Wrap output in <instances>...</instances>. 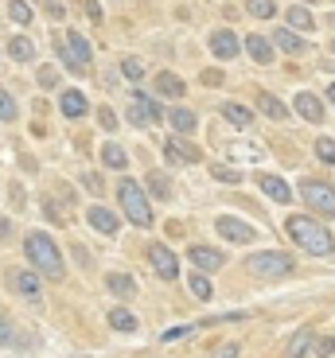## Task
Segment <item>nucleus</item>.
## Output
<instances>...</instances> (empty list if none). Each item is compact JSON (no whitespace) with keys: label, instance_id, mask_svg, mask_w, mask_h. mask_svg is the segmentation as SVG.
<instances>
[{"label":"nucleus","instance_id":"1","mask_svg":"<svg viewBox=\"0 0 335 358\" xmlns=\"http://www.w3.org/2000/svg\"><path fill=\"white\" fill-rule=\"evenodd\" d=\"M285 230H289V238H292V242H297L304 253H312V257H327V253L335 250L332 234H327L324 226L316 222V218H308V215H289Z\"/></svg>","mask_w":335,"mask_h":358},{"label":"nucleus","instance_id":"2","mask_svg":"<svg viewBox=\"0 0 335 358\" xmlns=\"http://www.w3.org/2000/svg\"><path fill=\"white\" fill-rule=\"evenodd\" d=\"M24 250H27V261L36 268H43L47 277H63V257H59V250H55V242L47 238L43 230H31L24 238Z\"/></svg>","mask_w":335,"mask_h":358},{"label":"nucleus","instance_id":"3","mask_svg":"<svg viewBox=\"0 0 335 358\" xmlns=\"http://www.w3.org/2000/svg\"><path fill=\"white\" fill-rule=\"evenodd\" d=\"M117 199H121V206H125V215H129V222L133 226H152V206H148V199H145V191L136 187L133 179H125L117 187Z\"/></svg>","mask_w":335,"mask_h":358},{"label":"nucleus","instance_id":"4","mask_svg":"<svg viewBox=\"0 0 335 358\" xmlns=\"http://www.w3.org/2000/svg\"><path fill=\"white\" fill-rule=\"evenodd\" d=\"M300 195H304V203H308L316 215L335 218V187H327L320 179H304V183H300Z\"/></svg>","mask_w":335,"mask_h":358},{"label":"nucleus","instance_id":"5","mask_svg":"<svg viewBox=\"0 0 335 358\" xmlns=\"http://www.w3.org/2000/svg\"><path fill=\"white\" fill-rule=\"evenodd\" d=\"M250 268H254V273H262V277H289L297 265H292L289 253L265 250V253H254V257H250Z\"/></svg>","mask_w":335,"mask_h":358},{"label":"nucleus","instance_id":"6","mask_svg":"<svg viewBox=\"0 0 335 358\" xmlns=\"http://www.w3.org/2000/svg\"><path fill=\"white\" fill-rule=\"evenodd\" d=\"M148 261H152V268H156V277H164V280H176L180 277V261H176V253L168 250V245H148Z\"/></svg>","mask_w":335,"mask_h":358},{"label":"nucleus","instance_id":"7","mask_svg":"<svg viewBox=\"0 0 335 358\" xmlns=\"http://www.w3.org/2000/svg\"><path fill=\"white\" fill-rule=\"evenodd\" d=\"M8 285H12V292H20L24 300H39V296H43V280H39L36 268H16L8 277Z\"/></svg>","mask_w":335,"mask_h":358},{"label":"nucleus","instance_id":"8","mask_svg":"<svg viewBox=\"0 0 335 358\" xmlns=\"http://www.w3.org/2000/svg\"><path fill=\"white\" fill-rule=\"evenodd\" d=\"M215 230L222 234V238H230V242H238V245H245V242H254V238H257L254 226L242 222V218H230V215H227V218H218Z\"/></svg>","mask_w":335,"mask_h":358},{"label":"nucleus","instance_id":"9","mask_svg":"<svg viewBox=\"0 0 335 358\" xmlns=\"http://www.w3.org/2000/svg\"><path fill=\"white\" fill-rule=\"evenodd\" d=\"M129 121H133V125H156V121H160V106H156V101H148L145 94H133Z\"/></svg>","mask_w":335,"mask_h":358},{"label":"nucleus","instance_id":"10","mask_svg":"<svg viewBox=\"0 0 335 358\" xmlns=\"http://www.w3.org/2000/svg\"><path fill=\"white\" fill-rule=\"evenodd\" d=\"M164 156H168V164H195L199 160V148L187 144L183 136H172V141L164 144Z\"/></svg>","mask_w":335,"mask_h":358},{"label":"nucleus","instance_id":"11","mask_svg":"<svg viewBox=\"0 0 335 358\" xmlns=\"http://www.w3.org/2000/svg\"><path fill=\"white\" fill-rule=\"evenodd\" d=\"M187 257H191V265L199 268V273H215V268H222V253L211 250V245H191Z\"/></svg>","mask_w":335,"mask_h":358},{"label":"nucleus","instance_id":"12","mask_svg":"<svg viewBox=\"0 0 335 358\" xmlns=\"http://www.w3.org/2000/svg\"><path fill=\"white\" fill-rule=\"evenodd\" d=\"M211 55H215V59H234L238 55V36L230 27H222V31L211 36Z\"/></svg>","mask_w":335,"mask_h":358},{"label":"nucleus","instance_id":"13","mask_svg":"<svg viewBox=\"0 0 335 358\" xmlns=\"http://www.w3.org/2000/svg\"><path fill=\"white\" fill-rule=\"evenodd\" d=\"M292 109H297V113L304 117V121H324V101H320L316 94H297Z\"/></svg>","mask_w":335,"mask_h":358},{"label":"nucleus","instance_id":"14","mask_svg":"<svg viewBox=\"0 0 335 358\" xmlns=\"http://www.w3.org/2000/svg\"><path fill=\"white\" fill-rule=\"evenodd\" d=\"M90 226L98 234H109V238H113V234H117V215H113V210H106V206H90Z\"/></svg>","mask_w":335,"mask_h":358},{"label":"nucleus","instance_id":"15","mask_svg":"<svg viewBox=\"0 0 335 358\" xmlns=\"http://www.w3.org/2000/svg\"><path fill=\"white\" fill-rule=\"evenodd\" d=\"M59 109L74 121V117H82L86 109H90V101H86V94H78V90H66L63 98H59Z\"/></svg>","mask_w":335,"mask_h":358},{"label":"nucleus","instance_id":"16","mask_svg":"<svg viewBox=\"0 0 335 358\" xmlns=\"http://www.w3.org/2000/svg\"><path fill=\"white\" fill-rule=\"evenodd\" d=\"M262 191L269 199H277V203H292V187L285 183L281 176H262Z\"/></svg>","mask_w":335,"mask_h":358},{"label":"nucleus","instance_id":"17","mask_svg":"<svg viewBox=\"0 0 335 358\" xmlns=\"http://www.w3.org/2000/svg\"><path fill=\"white\" fill-rule=\"evenodd\" d=\"M66 47H71V59L86 71L90 66V43H86V36H78V31H66Z\"/></svg>","mask_w":335,"mask_h":358},{"label":"nucleus","instance_id":"18","mask_svg":"<svg viewBox=\"0 0 335 358\" xmlns=\"http://www.w3.org/2000/svg\"><path fill=\"white\" fill-rule=\"evenodd\" d=\"M273 43L281 47V51H289V55H304V51H308V43H304V39H300L292 27H281V31L273 36Z\"/></svg>","mask_w":335,"mask_h":358},{"label":"nucleus","instance_id":"19","mask_svg":"<svg viewBox=\"0 0 335 358\" xmlns=\"http://www.w3.org/2000/svg\"><path fill=\"white\" fill-rule=\"evenodd\" d=\"M245 51H250V59H254V63H262V66L273 63V43H269V39H262V36L245 39Z\"/></svg>","mask_w":335,"mask_h":358},{"label":"nucleus","instance_id":"20","mask_svg":"<svg viewBox=\"0 0 335 358\" xmlns=\"http://www.w3.org/2000/svg\"><path fill=\"white\" fill-rule=\"evenodd\" d=\"M183 90H187V86H183L172 71L156 74V94H164V98H183Z\"/></svg>","mask_w":335,"mask_h":358},{"label":"nucleus","instance_id":"21","mask_svg":"<svg viewBox=\"0 0 335 358\" xmlns=\"http://www.w3.org/2000/svg\"><path fill=\"white\" fill-rule=\"evenodd\" d=\"M257 109H262L265 117H273V121H285V117H289L285 101H281V98H273V94H257Z\"/></svg>","mask_w":335,"mask_h":358},{"label":"nucleus","instance_id":"22","mask_svg":"<svg viewBox=\"0 0 335 358\" xmlns=\"http://www.w3.org/2000/svg\"><path fill=\"white\" fill-rule=\"evenodd\" d=\"M168 121H172L176 125V133H195V125H199V117L191 113V109H172V113H168Z\"/></svg>","mask_w":335,"mask_h":358},{"label":"nucleus","instance_id":"23","mask_svg":"<svg viewBox=\"0 0 335 358\" xmlns=\"http://www.w3.org/2000/svg\"><path fill=\"white\" fill-rule=\"evenodd\" d=\"M106 288H109V292H117V296H136V280L125 277V273H109Z\"/></svg>","mask_w":335,"mask_h":358},{"label":"nucleus","instance_id":"24","mask_svg":"<svg viewBox=\"0 0 335 358\" xmlns=\"http://www.w3.org/2000/svg\"><path fill=\"white\" fill-rule=\"evenodd\" d=\"M222 117H227L230 125H238V129H245L250 121H254V113H250L245 106H238V101H227V106H222Z\"/></svg>","mask_w":335,"mask_h":358},{"label":"nucleus","instance_id":"25","mask_svg":"<svg viewBox=\"0 0 335 358\" xmlns=\"http://www.w3.org/2000/svg\"><path fill=\"white\" fill-rule=\"evenodd\" d=\"M101 160H106V168L121 171L129 164V156H125V148H117V144H101Z\"/></svg>","mask_w":335,"mask_h":358},{"label":"nucleus","instance_id":"26","mask_svg":"<svg viewBox=\"0 0 335 358\" xmlns=\"http://www.w3.org/2000/svg\"><path fill=\"white\" fill-rule=\"evenodd\" d=\"M109 327H113V331H136V315L125 312V308H113V312H109Z\"/></svg>","mask_w":335,"mask_h":358},{"label":"nucleus","instance_id":"27","mask_svg":"<svg viewBox=\"0 0 335 358\" xmlns=\"http://www.w3.org/2000/svg\"><path fill=\"white\" fill-rule=\"evenodd\" d=\"M289 27H297V31H312L316 20H312L308 8H289Z\"/></svg>","mask_w":335,"mask_h":358},{"label":"nucleus","instance_id":"28","mask_svg":"<svg viewBox=\"0 0 335 358\" xmlns=\"http://www.w3.org/2000/svg\"><path fill=\"white\" fill-rule=\"evenodd\" d=\"M308 347H312V331L304 327V331H297V339L289 343V358H304V355H308Z\"/></svg>","mask_w":335,"mask_h":358},{"label":"nucleus","instance_id":"29","mask_svg":"<svg viewBox=\"0 0 335 358\" xmlns=\"http://www.w3.org/2000/svg\"><path fill=\"white\" fill-rule=\"evenodd\" d=\"M8 20H12V24H20V27L31 24V8H27L24 0H12V4H8Z\"/></svg>","mask_w":335,"mask_h":358},{"label":"nucleus","instance_id":"30","mask_svg":"<svg viewBox=\"0 0 335 358\" xmlns=\"http://www.w3.org/2000/svg\"><path fill=\"white\" fill-rule=\"evenodd\" d=\"M8 51H12V59H16V63H27L36 47H31V39H24V36H20V39H12V47H8Z\"/></svg>","mask_w":335,"mask_h":358},{"label":"nucleus","instance_id":"31","mask_svg":"<svg viewBox=\"0 0 335 358\" xmlns=\"http://www.w3.org/2000/svg\"><path fill=\"white\" fill-rule=\"evenodd\" d=\"M245 12H250V16H257V20H269L273 12V0H245Z\"/></svg>","mask_w":335,"mask_h":358},{"label":"nucleus","instance_id":"32","mask_svg":"<svg viewBox=\"0 0 335 358\" xmlns=\"http://www.w3.org/2000/svg\"><path fill=\"white\" fill-rule=\"evenodd\" d=\"M121 74L133 78V82H141L145 78V63H141V59H121Z\"/></svg>","mask_w":335,"mask_h":358},{"label":"nucleus","instance_id":"33","mask_svg":"<svg viewBox=\"0 0 335 358\" xmlns=\"http://www.w3.org/2000/svg\"><path fill=\"white\" fill-rule=\"evenodd\" d=\"M191 331H199V327H191V323H183V327H168V331L160 335V343H180V339H187Z\"/></svg>","mask_w":335,"mask_h":358},{"label":"nucleus","instance_id":"34","mask_svg":"<svg viewBox=\"0 0 335 358\" xmlns=\"http://www.w3.org/2000/svg\"><path fill=\"white\" fill-rule=\"evenodd\" d=\"M191 292L199 296V300H211V280H207V273H195V277H191Z\"/></svg>","mask_w":335,"mask_h":358},{"label":"nucleus","instance_id":"35","mask_svg":"<svg viewBox=\"0 0 335 358\" xmlns=\"http://www.w3.org/2000/svg\"><path fill=\"white\" fill-rule=\"evenodd\" d=\"M12 117H16V98L8 90H0V121H12Z\"/></svg>","mask_w":335,"mask_h":358},{"label":"nucleus","instance_id":"36","mask_svg":"<svg viewBox=\"0 0 335 358\" xmlns=\"http://www.w3.org/2000/svg\"><path fill=\"white\" fill-rule=\"evenodd\" d=\"M316 156L324 164H335V141H327V136H320L316 141Z\"/></svg>","mask_w":335,"mask_h":358},{"label":"nucleus","instance_id":"37","mask_svg":"<svg viewBox=\"0 0 335 358\" xmlns=\"http://www.w3.org/2000/svg\"><path fill=\"white\" fill-rule=\"evenodd\" d=\"M36 82L43 90H51V86H59V71L55 66H39V74H36Z\"/></svg>","mask_w":335,"mask_h":358},{"label":"nucleus","instance_id":"38","mask_svg":"<svg viewBox=\"0 0 335 358\" xmlns=\"http://www.w3.org/2000/svg\"><path fill=\"white\" fill-rule=\"evenodd\" d=\"M211 176H215L218 183H238V179H242L234 168H222V164H215V168H211Z\"/></svg>","mask_w":335,"mask_h":358},{"label":"nucleus","instance_id":"39","mask_svg":"<svg viewBox=\"0 0 335 358\" xmlns=\"http://www.w3.org/2000/svg\"><path fill=\"white\" fill-rule=\"evenodd\" d=\"M148 191H152L156 199H168V191H172V187H168V179H164V176H148Z\"/></svg>","mask_w":335,"mask_h":358},{"label":"nucleus","instance_id":"40","mask_svg":"<svg viewBox=\"0 0 335 358\" xmlns=\"http://www.w3.org/2000/svg\"><path fill=\"white\" fill-rule=\"evenodd\" d=\"M98 121H101V129H106V133H113V129H117V117H113V109H98Z\"/></svg>","mask_w":335,"mask_h":358},{"label":"nucleus","instance_id":"41","mask_svg":"<svg viewBox=\"0 0 335 358\" xmlns=\"http://www.w3.org/2000/svg\"><path fill=\"white\" fill-rule=\"evenodd\" d=\"M335 355V339H316V358H332Z\"/></svg>","mask_w":335,"mask_h":358},{"label":"nucleus","instance_id":"42","mask_svg":"<svg viewBox=\"0 0 335 358\" xmlns=\"http://www.w3.org/2000/svg\"><path fill=\"white\" fill-rule=\"evenodd\" d=\"M203 86H222V71H203Z\"/></svg>","mask_w":335,"mask_h":358},{"label":"nucleus","instance_id":"43","mask_svg":"<svg viewBox=\"0 0 335 358\" xmlns=\"http://www.w3.org/2000/svg\"><path fill=\"white\" fill-rule=\"evenodd\" d=\"M43 8H47V16L63 20V4H59V0H43Z\"/></svg>","mask_w":335,"mask_h":358},{"label":"nucleus","instance_id":"44","mask_svg":"<svg viewBox=\"0 0 335 358\" xmlns=\"http://www.w3.org/2000/svg\"><path fill=\"white\" fill-rule=\"evenodd\" d=\"M211 358H238V343H230V347H222V350H215Z\"/></svg>","mask_w":335,"mask_h":358},{"label":"nucleus","instance_id":"45","mask_svg":"<svg viewBox=\"0 0 335 358\" xmlns=\"http://www.w3.org/2000/svg\"><path fill=\"white\" fill-rule=\"evenodd\" d=\"M86 12H90V20H101V4H98V0H86Z\"/></svg>","mask_w":335,"mask_h":358},{"label":"nucleus","instance_id":"46","mask_svg":"<svg viewBox=\"0 0 335 358\" xmlns=\"http://www.w3.org/2000/svg\"><path fill=\"white\" fill-rule=\"evenodd\" d=\"M8 230H12V226H8V218L0 215V242H4V238H8Z\"/></svg>","mask_w":335,"mask_h":358},{"label":"nucleus","instance_id":"47","mask_svg":"<svg viewBox=\"0 0 335 358\" xmlns=\"http://www.w3.org/2000/svg\"><path fill=\"white\" fill-rule=\"evenodd\" d=\"M327 98H332V101H335V82H332V86H327Z\"/></svg>","mask_w":335,"mask_h":358},{"label":"nucleus","instance_id":"48","mask_svg":"<svg viewBox=\"0 0 335 358\" xmlns=\"http://www.w3.org/2000/svg\"><path fill=\"white\" fill-rule=\"evenodd\" d=\"M304 4H312V0H304Z\"/></svg>","mask_w":335,"mask_h":358}]
</instances>
